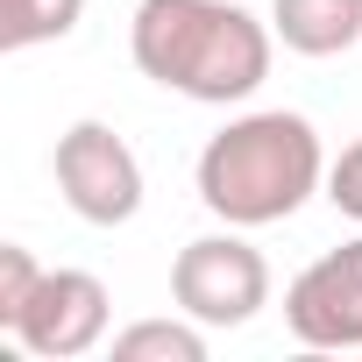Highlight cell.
Returning a JSON list of instances; mask_svg holds the SVG:
<instances>
[{
  "label": "cell",
  "mask_w": 362,
  "mask_h": 362,
  "mask_svg": "<svg viewBox=\"0 0 362 362\" xmlns=\"http://www.w3.org/2000/svg\"><path fill=\"white\" fill-rule=\"evenodd\" d=\"M128 57L149 86L177 100L235 107L270 78L277 29L256 22L242 0H135Z\"/></svg>",
  "instance_id": "obj_1"
},
{
  "label": "cell",
  "mask_w": 362,
  "mask_h": 362,
  "mask_svg": "<svg viewBox=\"0 0 362 362\" xmlns=\"http://www.w3.org/2000/svg\"><path fill=\"white\" fill-rule=\"evenodd\" d=\"M192 185L221 228H277L313 192H327L320 128L305 114H284V107L235 114L221 135H206V149L192 163Z\"/></svg>",
  "instance_id": "obj_2"
},
{
  "label": "cell",
  "mask_w": 362,
  "mask_h": 362,
  "mask_svg": "<svg viewBox=\"0 0 362 362\" xmlns=\"http://www.w3.org/2000/svg\"><path fill=\"white\" fill-rule=\"evenodd\" d=\"M170 305L192 313L199 327H249L270 305V263L249 242V228L199 235L170 256Z\"/></svg>",
  "instance_id": "obj_3"
},
{
  "label": "cell",
  "mask_w": 362,
  "mask_h": 362,
  "mask_svg": "<svg viewBox=\"0 0 362 362\" xmlns=\"http://www.w3.org/2000/svg\"><path fill=\"white\" fill-rule=\"evenodd\" d=\"M50 170H57L64 206H71L86 228H128V221L142 214V156H135L128 135L107 128V121H71V128L57 135Z\"/></svg>",
  "instance_id": "obj_4"
},
{
  "label": "cell",
  "mask_w": 362,
  "mask_h": 362,
  "mask_svg": "<svg viewBox=\"0 0 362 362\" xmlns=\"http://www.w3.org/2000/svg\"><path fill=\"white\" fill-rule=\"evenodd\" d=\"M107 320H114V291L93 270H43L8 334L36 362H71V355H93L107 341Z\"/></svg>",
  "instance_id": "obj_5"
},
{
  "label": "cell",
  "mask_w": 362,
  "mask_h": 362,
  "mask_svg": "<svg viewBox=\"0 0 362 362\" xmlns=\"http://www.w3.org/2000/svg\"><path fill=\"white\" fill-rule=\"evenodd\" d=\"M284 327L298 348H320V355L362 348V235L327 249L284 284Z\"/></svg>",
  "instance_id": "obj_6"
},
{
  "label": "cell",
  "mask_w": 362,
  "mask_h": 362,
  "mask_svg": "<svg viewBox=\"0 0 362 362\" xmlns=\"http://www.w3.org/2000/svg\"><path fill=\"white\" fill-rule=\"evenodd\" d=\"M270 29L291 57H341L362 43V0H270Z\"/></svg>",
  "instance_id": "obj_7"
},
{
  "label": "cell",
  "mask_w": 362,
  "mask_h": 362,
  "mask_svg": "<svg viewBox=\"0 0 362 362\" xmlns=\"http://www.w3.org/2000/svg\"><path fill=\"white\" fill-rule=\"evenodd\" d=\"M114 362H206V327L192 313L135 320V327L114 334Z\"/></svg>",
  "instance_id": "obj_8"
},
{
  "label": "cell",
  "mask_w": 362,
  "mask_h": 362,
  "mask_svg": "<svg viewBox=\"0 0 362 362\" xmlns=\"http://www.w3.org/2000/svg\"><path fill=\"white\" fill-rule=\"evenodd\" d=\"M86 15V0H0V50L64 43Z\"/></svg>",
  "instance_id": "obj_9"
},
{
  "label": "cell",
  "mask_w": 362,
  "mask_h": 362,
  "mask_svg": "<svg viewBox=\"0 0 362 362\" xmlns=\"http://www.w3.org/2000/svg\"><path fill=\"white\" fill-rule=\"evenodd\" d=\"M36 277H43V263H36L22 242H0V327H15V313L29 305Z\"/></svg>",
  "instance_id": "obj_10"
},
{
  "label": "cell",
  "mask_w": 362,
  "mask_h": 362,
  "mask_svg": "<svg viewBox=\"0 0 362 362\" xmlns=\"http://www.w3.org/2000/svg\"><path fill=\"white\" fill-rule=\"evenodd\" d=\"M327 206H334L341 221H355V228H362V135L327 163Z\"/></svg>",
  "instance_id": "obj_11"
}]
</instances>
